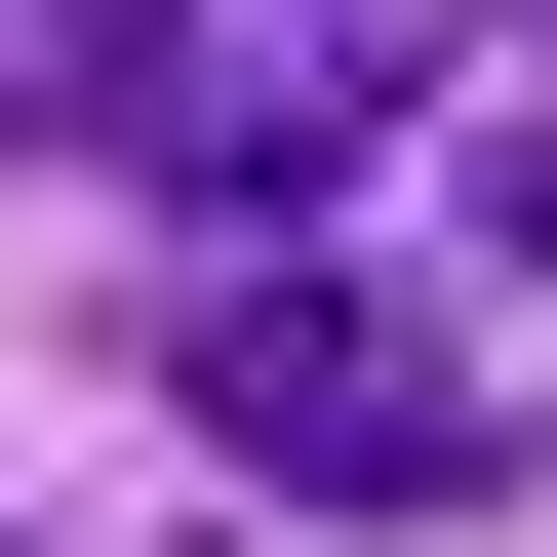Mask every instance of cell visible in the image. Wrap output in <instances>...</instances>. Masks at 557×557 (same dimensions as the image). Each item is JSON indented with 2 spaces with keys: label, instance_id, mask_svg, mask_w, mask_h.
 <instances>
[{
  "label": "cell",
  "instance_id": "obj_1",
  "mask_svg": "<svg viewBox=\"0 0 557 557\" xmlns=\"http://www.w3.org/2000/svg\"><path fill=\"white\" fill-rule=\"evenodd\" d=\"M160 398L278 478V518H518V359H478V319H398V278H319V239H199Z\"/></svg>",
  "mask_w": 557,
  "mask_h": 557
},
{
  "label": "cell",
  "instance_id": "obj_3",
  "mask_svg": "<svg viewBox=\"0 0 557 557\" xmlns=\"http://www.w3.org/2000/svg\"><path fill=\"white\" fill-rule=\"evenodd\" d=\"M120 120V0H0V160H81Z\"/></svg>",
  "mask_w": 557,
  "mask_h": 557
},
{
  "label": "cell",
  "instance_id": "obj_2",
  "mask_svg": "<svg viewBox=\"0 0 557 557\" xmlns=\"http://www.w3.org/2000/svg\"><path fill=\"white\" fill-rule=\"evenodd\" d=\"M438 40L478 0H120V160H160L199 239H278L359 120H438Z\"/></svg>",
  "mask_w": 557,
  "mask_h": 557
}]
</instances>
